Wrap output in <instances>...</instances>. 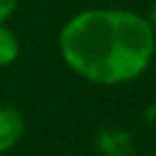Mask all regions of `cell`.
<instances>
[{
  "label": "cell",
  "mask_w": 156,
  "mask_h": 156,
  "mask_svg": "<svg viewBox=\"0 0 156 156\" xmlns=\"http://www.w3.org/2000/svg\"><path fill=\"white\" fill-rule=\"evenodd\" d=\"M21 58V39L7 23H0V69L16 64Z\"/></svg>",
  "instance_id": "cell-3"
},
{
  "label": "cell",
  "mask_w": 156,
  "mask_h": 156,
  "mask_svg": "<svg viewBox=\"0 0 156 156\" xmlns=\"http://www.w3.org/2000/svg\"><path fill=\"white\" fill-rule=\"evenodd\" d=\"M147 21L151 23V28H154V32H156V0L151 2V7H149V12H147Z\"/></svg>",
  "instance_id": "cell-5"
},
{
  "label": "cell",
  "mask_w": 156,
  "mask_h": 156,
  "mask_svg": "<svg viewBox=\"0 0 156 156\" xmlns=\"http://www.w3.org/2000/svg\"><path fill=\"white\" fill-rule=\"evenodd\" d=\"M25 136V115L12 103H0V156L12 151Z\"/></svg>",
  "instance_id": "cell-2"
},
{
  "label": "cell",
  "mask_w": 156,
  "mask_h": 156,
  "mask_svg": "<svg viewBox=\"0 0 156 156\" xmlns=\"http://www.w3.org/2000/svg\"><path fill=\"white\" fill-rule=\"evenodd\" d=\"M21 0H0V23H7L16 14Z\"/></svg>",
  "instance_id": "cell-4"
},
{
  "label": "cell",
  "mask_w": 156,
  "mask_h": 156,
  "mask_svg": "<svg viewBox=\"0 0 156 156\" xmlns=\"http://www.w3.org/2000/svg\"><path fill=\"white\" fill-rule=\"evenodd\" d=\"M58 53L78 78L101 87H117L138 80L151 67L156 32L140 12L87 7L62 23Z\"/></svg>",
  "instance_id": "cell-1"
}]
</instances>
